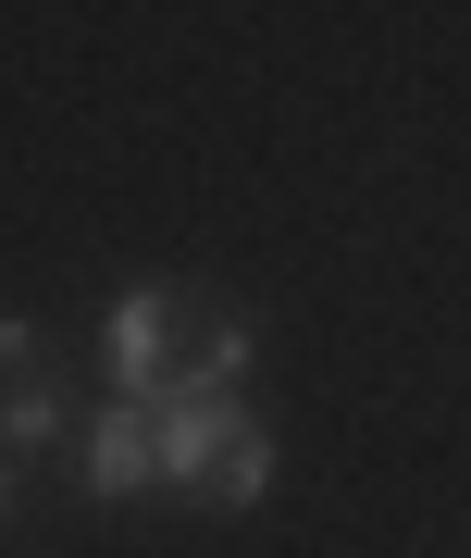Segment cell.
Segmentation results:
<instances>
[{
  "label": "cell",
  "mask_w": 471,
  "mask_h": 558,
  "mask_svg": "<svg viewBox=\"0 0 471 558\" xmlns=\"http://www.w3.org/2000/svg\"><path fill=\"white\" fill-rule=\"evenodd\" d=\"M0 447H13V459L62 447V385L50 373H0Z\"/></svg>",
  "instance_id": "5"
},
{
  "label": "cell",
  "mask_w": 471,
  "mask_h": 558,
  "mask_svg": "<svg viewBox=\"0 0 471 558\" xmlns=\"http://www.w3.org/2000/svg\"><path fill=\"white\" fill-rule=\"evenodd\" d=\"M149 435H161V484L174 497H198V509H261L274 497V435L235 398H161Z\"/></svg>",
  "instance_id": "1"
},
{
  "label": "cell",
  "mask_w": 471,
  "mask_h": 558,
  "mask_svg": "<svg viewBox=\"0 0 471 558\" xmlns=\"http://www.w3.org/2000/svg\"><path fill=\"white\" fill-rule=\"evenodd\" d=\"M249 360H261V323H249V311H224V299H198L186 348H174V373H161V398H235V385H249ZM161 398H149V410H161Z\"/></svg>",
  "instance_id": "4"
},
{
  "label": "cell",
  "mask_w": 471,
  "mask_h": 558,
  "mask_svg": "<svg viewBox=\"0 0 471 558\" xmlns=\"http://www.w3.org/2000/svg\"><path fill=\"white\" fill-rule=\"evenodd\" d=\"M75 484L99 509H124V497H161V435H149V410L137 398H112L87 422V447H75Z\"/></svg>",
  "instance_id": "3"
},
{
  "label": "cell",
  "mask_w": 471,
  "mask_h": 558,
  "mask_svg": "<svg viewBox=\"0 0 471 558\" xmlns=\"http://www.w3.org/2000/svg\"><path fill=\"white\" fill-rule=\"evenodd\" d=\"M25 521V472H13V447H0V534Z\"/></svg>",
  "instance_id": "7"
},
{
  "label": "cell",
  "mask_w": 471,
  "mask_h": 558,
  "mask_svg": "<svg viewBox=\"0 0 471 558\" xmlns=\"http://www.w3.org/2000/svg\"><path fill=\"white\" fill-rule=\"evenodd\" d=\"M186 323H198V286H124V299L99 311V373H112V398H137V410L161 398Z\"/></svg>",
  "instance_id": "2"
},
{
  "label": "cell",
  "mask_w": 471,
  "mask_h": 558,
  "mask_svg": "<svg viewBox=\"0 0 471 558\" xmlns=\"http://www.w3.org/2000/svg\"><path fill=\"white\" fill-rule=\"evenodd\" d=\"M0 373H50V336L25 311H0Z\"/></svg>",
  "instance_id": "6"
}]
</instances>
